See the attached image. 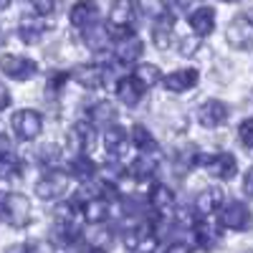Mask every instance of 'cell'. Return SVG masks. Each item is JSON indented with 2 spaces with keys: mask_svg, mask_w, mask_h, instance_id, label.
I'll list each match as a JSON object with an SVG mask.
<instances>
[{
  "mask_svg": "<svg viewBox=\"0 0 253 253\" xmlns=\"http://www.w3.org/2000/svg\"><path fill=\"white\" fill-rule=\"evenodd\" d=\"M238 134H241V142L248 147V150H253V117H251V119H246V122L241 124Z\"/></svg>",
  "mask_w": 253,
  "mask_h": 253,
  "instance_id": "d6a6232c",
  "label": "cell"
},
{
  "mask_svg": "<svg viewBox=\"0 0 253 253\" xmlns=\"http://www.w3.org/2000/svg\"><path fill=\"white\" fill-rule=\"evenodd\" d=\"M84 220L91 223V225H99L109 218V203L104 200V198H91L86 200V205H84Z\"/></svg>",
  "mask_w": 253,
  "mask_h": 253,
  "instance_id": "ac0fdd59",
  "label": "cell"
},
{
  "mask_svg": "<svg viewBox=\"0 0 253 253\" xmlns=\"http://www.w3.org/2000/svg\"><path fill=\"white\" fill-rule=\"evenodd\" d=\"M170 36H172V18L162 15L155 23V43H157V48H167V46H170Z\"/></svg>",
  "mask_w": 253,
  "mask_h": 253,
  "instance_id": "f1b7e54d",
  "label": "cell"
},
{
  "mask_svg": "<svg viewBox=\"0 0 253 253\" xmlns=\"http://www.w3.org/2000/svg\"><path fill=\"white\" fill-rule=\"evenodd\" d=\"M69 147L74 152H84L86 155L91 147H94V132H91V126L86 124H76L71 134H69Z\"/></svg>",
  "mask_w": 253,
  "mask_h": 253,
  "instance_id": "9a60e30c",
  "label": "cell"
},
{
  "mask_svg": "<svg viewBox=\"0 0 253 253\" xmlns=\"http://www.w3.org/2000/svg\"><path fill=\"white\" fill-rule=\"evenodd\" d=\"M117 94H119V99L126 104V107H137V104L142 101V96H144V86L139 84V79L132 74V76H124L119 81Z\"/></svg>",
  "mask_w": 253,
  "mask_h": 253,
  "instance_id": "8fae6325",
  "label": "cell"
},
{
  "mask_svg": "<svg viewBox=\"0 0 253 253\" xmlns=\"http://www.w3.org/2000/svg\"><path fill=\"white\" fill-rule=\"evenodd\" d=\"M220 223L230 230H246L248 223H251V213L241 200H233L220 210Z\"/></svg>",
  "mask_w": 253,
  "mask_h": 253,
  "instance_id": "5b68a950",
  "label": "cell"
},
{
  "mask_svg": "<svg viewBox=\"0 0 253 253\" xmlns=\"http://www.w3.org/2000/svg\"><path fill=\"white\" fill-rule=\"evenodd\" d=\"M228 3H233V0H228Z\"/></svg>",
  "mask_w": 253,
  "mask_h": 253,
  "instance_id": "ab89813d",
  "label": "cell"
},
{
  "mask_svg": "<svg viewBox=\"0 0 253 253\" xmlns=\"http://www.w3.org/2000/svg\"><path fill=\"white\" fill-rule=\"evenodd\" d=\"M190 28H193L198 36H208L215 28V10L213 8H198L193 15H190Z\"/></svg>",
  "mask_w": 253,
  "mask_h": 253,
  "instance_id": "e0dca14e",
  "label": "cell"
},
{
  "mask_svg": "<svg viewBox=\"0 0 253 253\" xmlns=\"http://www.w3.org/2000/svg\"><path fill=\"white\" fill-rule=\"evenodd\" d=\"M74 79L86 89H99L107 81V69L99 66V63H86V66H79L74 71Z\"/></svg>",
  "mask_w": 253,
  "mask_h": 253,
  "instance_id": "9c48e42d",
  "label": "cell"
},
{
  "mask_svg": "<svg viewBox=\"0 0 253 253\" xmlns=\"http://www.w3.org/2000/svg\"><path fill=\"white\" fill-rule=\"evenodd\" d=\"M51 238L56 246H69L79 238V228L71 223V218H58V223L51 230Z\"/></svg>",
  "mask_w": 253,
  "mask_h": 253,
  "instance_id": "d6986e66",
  "label": "cell"
},
{
  "mask_svg": "<svg viewBox=\"0 0 253 253\" xmlns=\"http://www.w3.org/2000/svg\"><path fill=\"white\" fill-rule=\"evenodd\" d=\"M109 18H112V26H132V20H134L132 3H129V0H117Z\"/></svg>",
  "mask_w": 253,
  "mask_h": 253,
  "instance_id": "cb8c5ba5",
  "label": "cell"
},
{
  "mask_svg": "<svg viewBox=\"0 0 253 253\" xmlns=\"http://www.w3.org/2000/svg\"><path fill=\"white\" fill-rule=\"evenodd\" d=\"M46 28H48V26H46L41 18H26L23 23H20L18 36H20V41H23V43H38V41L43 38Z\"/></svg>",
  "mask_w": 253,
  "mask_h": 253,
  "instance_id": "ffe728a7",
  "label": "cell"
},
{
  "mask_svg": "<svg viewBox=\"0 0 253 253\" xmlns=\"http://www.w3.org/2000/svg\"><path fill=\"white\" fill-rule=\"evenodd\" d=\"M198 119H200L203 126H208V129H215V126H220L228 119V107L223 101H218V99H210V101H205L200 107Z\"/></svg>",
  "mask_w": 253,
  "mask_h": 253,
  "instance_id": "52a82bcc",
  "label": "cell"
},
{
  "mask_svg": "<svg viewBox=\"0 0 253 253\" xmlns=\"http://www.w3.org/2000/svg\"><path fill=\"white\" fill-rule=\"evenodd\" d=\"M198 71L195 69H180V71H172L170 76H165V89L167 91H187V89H193L195 84H198Z\"/></svg>",
  "mask_w": 253,
  "mask_h": 253,
  "instance_id": "30bf717a",
  "label": "cell"
},
{
  "mask_svg": "<svg viewBox=\"0 0 253 253\" xmlns=\"http://www.w3.org/2000/svg\"><path fill=\"white\" fill-rule=\"evenodd\" d=\"M243 190H246V195H251L253 198V167L246 172V177H243Z\"/></svg>",
  "mask_w": 253,
  "mask_h": 253,
  "instance_id": "e575fe53",
  "label": "cell"
},
{
  "mask_svg": "<svg viewBox=\"0 0 253 253\" xmlns=\"http://www.w3.org/2000/svg\"><path fill=\"white\" fill-rule=\"evenodd\" d=\"M195 238H198L200 248H210L218 241V233H215V228L208 223V215H200V220L195 223Z\"/></svg>",
  "mask_w": 253,
  "mask_h": 253,
  "instance_id": "d4e9b609",
  "label": "cell"
},
{
  "mask_svg": "<svg viewBox=\"0 0 253 253\" xmlns=\"http://www.w3.org/2000/svg\"><path fill=\"white\" fill-rule=\"evenodd\" d=\"M63 190H66V175L56 172V170L43 175V180H38V185H36V193L41 200H56L63 195Z\"/></svg>",
  "mask_w": 253,
  "mask_h": 253,
  "instance_id": "8992f818",
  "label": "cell"
},
{
  "mask_svg": "<svg viewBox=\"0 0 253 253\" xmlns=\"http://www.w3.org/2000/svg\"><path fill=\"white\" fill-rule=\"evenodd\" d=\"M107 41H109V31L104 26H99L96 20L89 23V26H84V43H86V48L99 51V48L107 46Z\"/></svg>",
  "mask_w": 253,
  "mask_h": 253,
  "instance_id": "44dd1931",
  "label": "cell"
},
{
  "mask_svg": "<svg viewBox=\"0 0 253 253\" xmlns=\"http://www.w3.org/2000/svg\"><path fill=\"white\" fill-rule=\"evenodd\" d=\"M96 18H99V10H96L94 0H79V3L74 5V10H71V23L79 26V28L94 23Z\"/></svg>",
  "mask_w": 253,
  "mask_h": 253,
  "instance_id": "2e32d148",
  "label": "cell"
},
{
  "mask_svg": "<svg viewBox=\"0 0 253 253\" xmlns=\"http://www.w3.org/2000/svg\"><path fill=\"white\" fill-rule=\"evenodd\" d=\"M155 170H157V155H155V152L139 155V157L132 162V167H129V172H132V177H134L137 182L150 180V177L155 175Z\"/></svg>",
  "mask_w": 253,
  "mask_h": 253,
  "instance_id": "5bb4252c",
  "label": "cell"
},
{
  "mask_svg": "<svg viewBox=\"0 0 253 253\" xmlns=\"http://www.w3.org/2000/svg\"><path fill=\"white\" fill-rule=\"evenodd\" d=\"M225 36L233 48H251L253 46V20L246 15H238L236 20H230Z\"/></svg>",
  "mask_w": 253,
  "mask_h": 253,
  "instance_id": "3957f363",
  "label": "cell"
},
{
  "mask_svg": "<svg viewBox=\"0 0 253 253\" xmlns=\"http://www.w3.org/2000/svg\"><path fill=\"white\" fill-rule=\"evenodd\" d=\"M205 165H208L210 175H215V177H220V180H233V177H236V170H238L236 157L228 155V152L213 155L210 160H205Z\"/></svg>",
  "mask_w": 253,
  "mask_h": 253,
  "instance_id": "ba28073f",
  "label": "cell"
},
{
  "mask_svg": "<svg viewBox=\"0 0 253 253\" xmlns=\"http://www.w3.org/2000/svg\"><path fill=\"white\" fill-rule=\"evenodd\" d=\"M8 104H10V94H8V89L3 86V84H0V112H3Z\"/></svg>",
  "mask_w": 253,
  "mask_h": 253,
  "instance_id": "d590c367",
  "label": "cell"
},
{
  "mask_svg": "<svg viewBox=\"0 0 253 253\" xmlns=\"http://www.w3.org/2000/svg\"><path fill=\"white\" fill-rule=\"evenodd\" d=\"M20 172V160L10 152H3L0 155V177L8 180V177H15Z\"/></svg>",
  "mask_w": 253,
  "mask_h": 253,
  "instance_id": "4dcf8cb0",
  "label": "cell"
},
{
  "mask_svg": "<svg viewBox=\"0 0 253 253\" xmlns=\"http://www.w3.org/2000/svg\"><path fill=\"white\" fill-rule=\"evenodd\" d=\"M119 43H117V58L122 61V63H132V61H137L139 56H142V41L129 31L126 36H122V38H117Z\"/></svg>",
  "mask_w": 253,
  "mask_h": 253,
  "instance_id": "4fadbf2b",
  "label": "cell"
},
{
  "mask_svg": "<svg viewBox=\"0 0 253 253\" xmlns=\"http://www.w3.org/2000/svg\"><path fill=\"white\" fill-rule=\"evenodd\" d=\"M89 119H91L96 126H109V124H114L117 112H114V107H112L109 101H96L94 107L89 109Z\"/></svg>",
  "mask_w": 253,
  "mask_h": 253,
  "instance_id": "603a6c76",
  "label": "cell"
},
{
  "mask_svg": "<svg viewBox=\"0 0 253 253\" xmlns=\"http://www.w3.org/2000/svg\"><path fill=\"white\" fill-rule=\"evenodd\" d=\"M33 5H36V13L38 15H43V13H51L53 10V0H33Z\"/></svg>",
  "mask_w": 253,
  "mask_h": 253,
  "instance_id": "836d02e7",
  "label": "cell"
},
{
  "mask_svg": "<svg viewBox=\"0 0 253 253\" xmlns=\"http://www.w3.org/2000/svg\"><path fill=\"white\" fill-rule=\"evenodd\" d=\"M134 76L139 79V84L144 89H150V86H155V84H160V69L157 66H152V63H144V66H139L137 71H134Z\"/></svg>",
  "mask_w": 253,
  "mask_h": 253,
  "instance_id": "f546056e",
  "label": "cell"
},
{
  "mask_svg": "<svg viewBox=\"0 0 253 253\" xmlns=\"http://www.w3.org/2000/svg\"><path fill=\"white\" fill-rule=\"evenodd\" d=\"M38 160L43 165H48V167H56L61 162V150L56 144H46V147H41V150H38Z\"/></svg>",
  "mask_w": 253,
  "mask_h": 253,
  "instance_id": "1f68e13d",
  "label": "cell"
},
{
  "mask_svg": "<svg viewBox=\"0 0 253 253\" xmlns=\"http://www.w3.org/2000/svg\"><path fill=\"white\" fill-rule=\"evenodd\" d=\"M69 172H71L74 177H79V180H91L94 172H96V167H94V162H91L89 157L79 155V157L69 165Z\"/></svg>",
  "mask_w": 253,
  "mask_h": 253,
  "instance_id": "4316f807",
  "label": "cell"
},
{
  "mask_svg": "<svg viewBox=\"0 0 253 253\" xmlns=\"http://www.w3.org/2000/svg\"><path fill=\"white\" fill-rule=\"evenodd\" d=\"M193 3H195V0H170V5H172L175 10H185V8H190Z\"/></svg>",
  "mask_w": 253,
  "mask_h": 253,
  "instance_id": "8d00e7d4",
  "label": "cell"
},
{
  "mask_svg": "<svg viewBox=\"0 0 253 253\" xmlns=\"http://www.w3.org/2000/svg\"><path fill=\"white\" fill-rule=\"evenodd\" d=\"M8 150V137H3V134H0V155H3Z\"/></svg>",
  "mask_w": 253,
  "mask_h": 253,
  "instance_id": "74e56055",
  "label": "cell"
},
{
  "mask_svg": "<svg viewBox=\"0 0 253 253\" xmlns=\"http://www.w3.org/2000/svg\"><path fill=\"white\" fill-rule=\"evenodd\" d=\"M124 142H126V134H124V129L122 126H107L104 129V147H107L109 152H119V150H124Z\"/></svg>",
  "mask_w": 253,
  "mask_h": 253,
  "instance_id": "83f0119b",
  "label": "cell"
},
{
  "mask_svg": "<svg viewBox=\"0 0 253 253\" xmlns=\"http://www.w3.org/2000/svg\"><path fill=\"white\" fill-rule=\"evenodd\" d=\"M0 41H3V38H0Z\"/></svg>",
  "mask_w": 253,
  "mask_h": 253,
  "instance_id": "60d3db41",
  "label": "cell"
},
{
  "mask_svg": "<svg viewBox=\"0 0 253 253\" xmlns=\"http://www.w3.org/2000/svg\"><path fill=\"white\" fill-rule=\"evenodd\" d=\"M8 5H10V0H0V10H5Z\"/></svg>",
  "mask_w": 253,
  "mask_h": 253,
  "instance_id": "f35d334b",
  "label": "cell"
},
{
  "mask_svg": "<svg viewBox=\"0 0 253 253\" xmlns=\"http://www.w3.org/2000/svg\"><path fill=\"white\" fill-rule=\"evenodd\" d=\"M172 205H175V195L167 185H155L150 190V208L160 215H170L172 213Z\"/></svg>",
  "mask_w": 253,
  "mask_h": 253,
  "instance_id": "7c38bea8",
  "label": "cell"
},
{
  "mask_svg": "<svg viewBox=\"0 0 253 253\" xmlns=\"http://www.w3.org/2000/svg\"><path fill=\"white\" fill-rule=\"evenodd\" d=\"M220 203H223V193H220L218 187H210V190H203V193L198 195L195 210H198L200 215H210L213 210L220 208Z\"/></svg>",
  "mask_w": 253,
  "mask_h": 253,
  "instance_id": "7402d4cb",
  "label": "cell"
},
{
  "mask_svg": "<svg viewBox=\"0 0 253 253\" xmlns=\"http://www.w3.org/2000/svg\"><path fill=\"white\" fill-rule=\"evenodd\" d=\"M132 142L139 147L142 152H155L157 150V142H155L152 132L147 129V126H142V124H137L134 129H132Z\"/></svg>",
  "mask_w": 253,
  "mask_h": 253,
  "instance_id": "484cf974",
  "label": "cell"
},
{
  "mask_svg": "<svg viewBox=\"0 0 253 253\" xmlns=\"http://www.w3.org/2000/svg\"><path fill=\"white\" fill-rule=\"evenodd\" d=\"M0 69H3L5 76H10L15 81H28L36 74V63L23 56H3L0 58Z\"/></svg>",
  "mask_w": 253,
  "mask_h": 253,
  "instance_id": "277c9868",
  "label": "cell"
},
{
  "mask_svg": "<svg viewBox=\"0 0 253 253\" xmlns=\"http://www.w3.org/2000/svg\"><path fill=\"white\" fill-rule=\"evenodd\" d=\"M10 124H13L15 134H18L20 139H26V142H28V139H36V137L41 134L43 119H41V114H38V112H33V109H20V112H15V114H13Z\"/></svg>",
  "mask_w": 253,
  "mask_h": 253,
  "instance_id": "7a4b0ae2",
  "label": "cell"
},
{
  "mask_svg": "<svg viewBox=\"0 0 253 253\" xmlns=\"http://www.w3.org/2000/svg\"><path fill=\"white\" fill-rule=\"evenodd\" d=\"M31 218V203L26 195L18 193H0V220H5L8 225H26Z\"/></svg>",
  "mask_w": 253,
  "mask_h": 253,
  "instance_id": "6da1fadb",
  "label": "cell"
}]
</instances>
